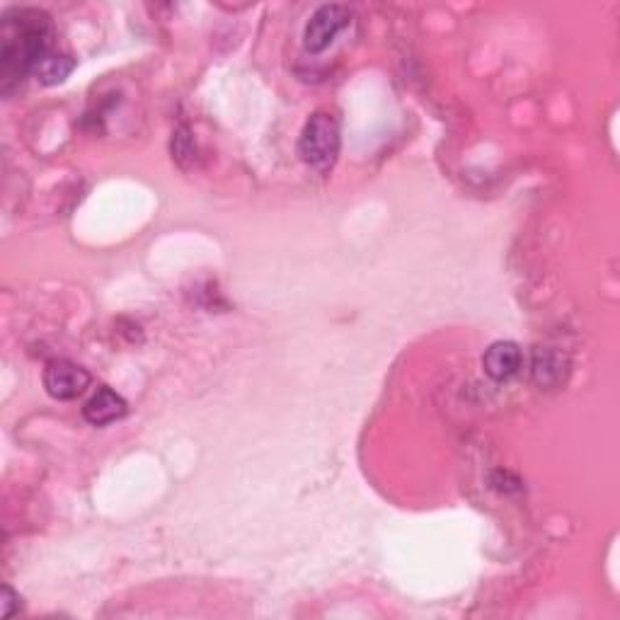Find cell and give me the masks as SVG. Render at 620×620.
<instances>
[{
    "label": "cell",
    "mask_w": 620,
    "mask_h": 620,
    "mask_svg": "<svg viewBox=\"0 0 620 620\" xmlns=\"http://www.w3.org/2000/svg\"><path fill=\"white\" fill-rule=\"evenodd\" d=\"M49 15L42 10L22 8L5 15L3 25V85L10 90V83L22 80L25 73L34 71L44 54H49Z\"/></svg>",
    "instance_id": "1"
},
{
    "label": "cell",
    "mask_w": 620,
    "mask_h": 620,
    "mask_svg": "<svg viewBox=\"0 0 620 620\" xmlns=\"http://www.w3.org/2000/svg\"><path fill=\"white\" fill-rule=\"evenodd\" d=\"M485 373L495 381H509L521 369V349L514 342H495L482 357Z\"/></svg>",
    "instance_id": "6"
},
{
    "label": "cell",
    "mask_w": 620,
    "mask_h": 620,
    "mask_svg": "<svg viewBox=\"0 0 620 620\" xmlns=\"http://www.w3.org/2000/svg\"><path fill=\"white\" fill-rule=\"evenodd\" d=\"M340 143L342 136L337 119L327 112H318L303 126L301 139H298V155L310 168L327 170L340 155Z\"/></svg>",
    "instance_id": "2"
},
{
    "label": "cell",
    "mask_w": 620,
    "mask_h": 620,
    "mask_svg": "<svg viewBox=\"0 0 620 620\" xmlns=\"http://www.w3.org/2000/svg\"><path fill=\"white\" fill-rule=\"evenodd\" d=\"M83 415L95 427H105V424L117 422L126 415V400L122 395L114 393L112 388H100L93 398L83 407Z\"/></svg>",
    "instance_id": "7"
},
{
    "label": "cell",
    "mask_w": 620,
    "mask_h": 620,
    "mask_svg": "<svg viewBox=\"0 0 620 620\" xmlns=\"http://www.w3.org/2000/svg\"><path fill=\"white\" fill-rule=\"evenodd\" d=\"M76 68V61L71 56H63V54H44V59L34 66V76H37L39 83L44 85H56L61 80H66Z\"/></svg>",
    "instance_id": "8"
},
{
    "label": "cell",
    "mask_w": 620,
    "mask_h": 620,
    "mask_svg": "<svg viewBox=\"0 0 620 620\" xmlns=\"http://www.w3.org/2000/svg\"><path fill=\"white\" fill-rule=\"evenodd\" d=\"M349 17H352V13H349L344 5H323V8H318L310 15L306 32H303V47H306L310 54L325 51L347 30Z\"/></svg>",
    "instance_id": "3"
},
{
    "label": "cell",
    "mask_w": 620,
    "mask_h": 620,
    "mask_svg": "<svg viewBox=\"0 0 620 620\" xmlns=\"http://www.w3.org/2000/svg\"><path fill=\"white\" fill-rule=\"evenodd\" d=\"M90 386V373L80 369L78 364L66 359L49 361L47 369H44V388L51 398L56 400H73L78 395L85 393V388Z\"/></svg>",
    "instance_id": "4"
},
{
    "label": "cell",
    "mask_w": 620,
    "mask_h": 620,
    "mask_svg": "<svg viewBox=\"0 0 620 620\" xmlns=\"http://www.w3.org/2000/svg\"><path fill=\"white\" fill-rule=\"evenodd\" d=\"M15 601H17L15 591L10 589V587H5V589H3V618H10V616H13Z\"/></svg>",
    "instance_id": "9"
},
{
    "label": "cell",
    "mask_w": 620,
    "mask_h": 620,
    "mask_svg": "<svg viewBox=\"0 0 620 620\" xmlns=\"http://www.w3.org/2000/svg\"><path fill=\"white\" fill-rule=\"evenodd\" d=\"M567 373H570V364H567V357L558 349H538L533 354V364H531V376L538 386L545 390H553L565 383Z\"/></svg>",
    "instance_id": "5"
}]
</instances>
